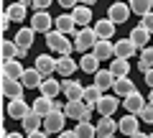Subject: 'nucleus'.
I'll return each mask as SVG.
<instances>
[{"instance_id": "nucleus-17", "label": "nucleus", "mask_w": 153, "mask_h": 138, "mask_svg": "<svg viewBox=\"0 0 153 138\" xmlns=\"http://www.w3.org/2000/svg\"><path fill=\"white\" fill-rule=\"evenodd\" d=\"M44 74L38 72L36 66H33V69H26V72H23V77H21V82H23V87L26 90H36V87H41V84H44Z\"/></svg>"}, {"instance_id": "nucleus-42", "label": "nucleus", "mask_w": 153, "mask_h": 138, "mask_svg": "<svg viewBox=\"0 0 153 138\" xmlns=\"http://www.w3.org/2000/svg\"><path fill=\"white\" fill-rule=\"evenodd\" d=\"M10 23H13V18L8 16V13H5V16H3V21H0V26H3V31H8V28H10Z\"/></svg>"}, {"instance_id": "nucleus-26", "label": "nucleus", "mask_w": 153, "mask_h": 138, "mask_svg": "<svg viewBox=\"0 0 153 138\" xmlns=\"http://www.w3.org/2000/svg\"><path fill=\"white\" fill-rule=\"evenodd\" d=\"M115 74L110 72V69H100L97 74H94V84H97L100 90H102V92H107V90H112V84H115Z\"/></svg>"}, {"instance_id": "nucleus-11", "label": "nucleus", "mask_w": 153, "mask_h": 138, "mask_svg": "<svg viewBox=\"0 0 153 138\" xmlns=\"http://www.w3.org/2000/svg\"><path fill=\"white\" fill-rule=\"evenodd\" d=\"M87 107L89 105H84V100H66V102H64V115L79 123V120H82V115L87 113Z\"/></svg>"}, {"instance_id": "nucleus-51", "label": "nucleus", "mask_w": 153, "mask_h": 138, "mask_svg": "<svg viewBox=\"0 0 153 138\" xmlns=\"http://www.w3.org/2000/svg\"><path fill=\"white\" fill-rule=\"evenodd\" d=\"M148 102H151V105H153V90H151V95H148Z\"/></svg>"}, {"instance_id": "nucleus-3", "label": "nucleus", "mask_w": 153, "mask_h": 138, "mask_svg": "<svg viewBox=\"0 0 153 138\" xmlns=\"http://www.w3.org/2000/svg\"><path fill=\"white\" fill-rule=\"evenodd\" d=\"M54 16H51L49 10H36L31 16V28L36 33H49V31H54Z\"/></svg>"}, {"instance_id": "nucleus-50", "label": "nucleus", "mask_w": 153, "mask_h": 138, "mask_svg": "<svg viewBox=\"0 0 153 138\" xmlns=\"http://www.w3.org/2000/svg\"><path fill=\"white\" fill-rule=\"evenodd\" d=\"M16 3H23V5H31L33 0H16Z\"/></svg>"}, {"instance_id": "nucleus-15", "label": "nucleus", "mask_w": 153, "mask_h": 138, "mask_svg": "<svg viewBox=\"0 0 153 138\" xmlns=\"http://www.w3.org/2000/svg\"><path fill=\"white\" fill-rule=\"evenodd\" d=\"M138 120H140V118L138 115H130V113H128L125 118H120V120H117V131L123 133V136H135V133H140V128H138Z\"/></svg>"}, {"instance_id": "nucleus-22", "label": "nucleus", "mask_w": 153, "mask_h": 138, "mask_svg": "<svg viewBox=\"0 0 153 138\" xmlns=\"http://www.w3.org/2000/svg\"><path fill=\"white\" fill-rule=\"evenodd\" d=\"M117 133V120L115 118H100L97 120V138H110Z\"/></svg>"}, {"instance_id": "nucleus-12", "label": "nucleus", "mask_w": 153, "mask_h": 138, "mask_svg": "<svg viewBox=\"0 0 153 138\" xmlns=\"http://www.w3.org/2000/svg\"><path fill=\"white\" fill-rule=\"evenodd\" d=\"M31 110L36 113V115H41V118H46V115H51V113L56 110V100H51V97H36L33 100V105H31Z\"/></svg>"}, {"instance_id": "nucleus-48", "label": "nucleus", "mask_w": 153, "mask_h": 138, "mask_svg": "<svg viewBox=\"0 0 153 138\" xmlns=\"http://www.w3.org/2000/svg\"><path fill=\"white\" fill-rule=\"evenodd\" d=\"M79 3H82V5H94L97 0H79Z\"/></svg>"}, {"instance_id": "nucleus-4", "label": "nucleus", "mask_w": 153, "mask_h": 138, "mask_svg": "<svg viewBox=\"0 0 153 138\" xmlns=\"http://www.w3.org/2000/svg\"><path fill=\"white\" fill-rule=\"evenodd\" d=\"M31 105H28L26 100H8V105H5V115L8 118H13V120H23V118H28L31 115Z\"/></svg>"}, {"instance_id": "nucleus-45", "label": "nucleus", "mask_w": 153, "mask_h": 138, "mask_svg": "<svg viewBox=\"0 0 153 138\" xmlns=\"http://www.w3.org/2000/svg\"><path fill=\"white\" fill-rule=\"evenodd\" d=\"M56 138H76V133H74V131H61Z\"/></svg>"}, {"instance_id": "nucleus-7", "label": "nucleus", "mask_w": 153, "mask_h": 138, "mask_svg": "<svg viewBox=\"0 0 153 138\" xmlns=\"http://www.w3.org/2000/svg\"><path fill=\"white\" fill-rule=\"evenodd\" d=\"M0 90H3V97L8 100H21L23 97V82L21 79H5L3 77V82H0Z\"/></svg>"}, {"instance_id": "nucleus-20", "label": "nucleus", "mask_w": 153, "mask_h": 138, "mask_svg": "<svg viewBox=\"0 0 153 138\" xmlns=\"http://www.w3.org/2000/svg\"><path fill=\"white\" fill-rule=\"evenodd\" d=\"M56 31L66 33V36H74L76 33V21L71 13H64V16H56Z\"/></svg>"}, {"instance_id": "nucleus-14", "label": "nucleus", "mask_w": 153, "mask_h": 138, "mask_svg": "<svg viewBox=\"0 0 153 138\" xmlns=\"http://www.w3.org/2000/svg\"><path fill=\"white\" fill-rule=\"evenodd\" d=\"M133 92H135V84H133L130 77H117V79H115V84H112V95H115V97L125 100L128 95H133Z\"/></svg>"}, {"instance_id": "nucleus-2", "label": "nucleus", "mask_w": 153, "mask_h": 138, "mask_svg": "<svg viewBox=\"0 0 153 138\" xmlns=\"http://www.w3.org/2000/svg\"><path fill=\"white\" fill-rule=\"evenodd\" d=\"M97 33H94V28H79V31L74 33V49L79 51V54H87L89 49H94V44H97Z\"/></svg>"}, {"instance_id": "nucleus-49", "label": "nucleus", "mask_w": 153, "mask_h": 138, "mask_svg": "<svg viewBox=\"0 0 153 138\" xmlns=\"http://www.w3.org/2000/svg\"><path fill=\"white\" fill-rule=\"evenodd\" d=\"M130 138H148V133H135V136H130Z\"/></svg>"}, {"instance_id": "nucleus-46", "label": "nucleus", "mask_w": 153, "mask_h": 138, "mask_svg": "<svg viewBox=\"0 0 153 138\" xmlns=\"http://www.w3.org/2000/svg\"><path fill=\"white\" fill-rule=\"evenodd\" d=\"M28 56V49H21V46H18V54H16V59H26Z\"/></svg>"}, {"instance_id": "nucleus-24", "label": "nucleus", "mask_w": 153, "mask_h": 138, "mask_svg": "<svg viewBox=\"0 0 153 138\" xmlns=\"http://www.w3.org/2000/svg\"><path fill=\"white\" fill-rule=\"evenodd\" d=\"M128 39L135 44V49H140V51H143V49L148 46V41H151V31H146L143 26H135V28L130 31V36H128Z\"/></svg>"}, {"instance_id": "nucleus-52", "label": "nucleus", "mask_w": 153, "mask_h": 138, "mask_svg": "<svg viewBox=\"0 0 153 138\" xmlns=\"http://www.w3.org/2000/svg\"><path fill=\"white\" fill-rule=\"evenodd\" d=\"M112 3H123V0H112Z\"/></svg>"}, {"instance_id": "nucleus-19", "label": "nucleus", "mask_w": 153, "mask_h": 138, "mask_svg": "<svg viewBox=\"0 0 153 138\" xmlns=\"http://www.w3.org/2000/svg\"><path fill=\"white\" fill-rule=\"evenodd\" d=\"M23 64L21 59H10V61H3V77L5 79H21L23 77Z\"/></svg>"}, {"instance_id": "nucleus-1", "label": "nucleus", "mask_w": 153, "mask_h": 138, "mask_svg": "<svg viewBox=\"0 0 153 138\" xmlns=\"http://www.w3.org/2000/svg\"><path fill=\"white\" fill-rule=\"evenodd\" d=\"M46 46L51 51H56V56H71V51H74V41H69L66 33L56 31V28L46 33Z\"/></svg>"}, {"instance_id": "nucleus-53", "label": "nucleus", "mask_w": 153, "mask_h": 138, "mask_svg": "<svg viewBox=\"0 0 153 138\" xmlns=\"http://www.w3.org/2000/svg\"><path fill=\"white\" fill-rule=\"evenodd\" d=\"M148 138H153V133H151V136H148Z\"/></svg>"}, {"instance_id": "nucleus-28", "label": "nucleus", "mask_w": 153, "mask_h": 138, "mask_svg": "<svg viewBox=\"0 0 153 138\" xmlns=\"http://www.w3.org/2000/svg\"><path fill=\"white\" fill-rule=\"evenodd\" d=\"M74 21H76V26H82V28H89V23H92V10H89V5H79L74 8Z\"/></svg>"}, {"instance_id": "nucleus-41", "label": "nucleus", "mask_w": 153, "mask_h": 138, "mask_svg": "<svg viewBox=\"0 0 153 138\" xmlns=\"http://www.w3.org/2000/svg\"><path fill=\"white\" fill-rule=\"evenodd\" d=\"M56 3H59L61 8H71V10H74V8L79 5V0H56Z\"/></svg>"}, {"instance_id": "nucleus-32", "label": "nucleus", "mask_w": 153, "mask_h": 138, "mask_svg": "<svg viewBox=\"0 0 153 138\" xmlns=\"http://www.w3.org/2000/svg\"><path fill=\"white\" fill-rule=\"evenodd\" d=\"M110 72H112L115 77H128V74H130V59H117V56H115V59L110 61Z\"/></svg>"}, {"instance_id": "nucleus-13", "label": "nucleus", "mask_w": 153, "mask_h": 138, "mask_svg": "<svg viewBox=\"0 0 153 138\" xmlns=\"http://www.w3.org/2000/svg\"><path fill=\"white\" fill-rule=\"evenodd\" d=\"M123 105H125V110L130 113V115H140V110L148 105V102H146V97H143V95L135 90L133 95H128V97L123 100Z\"/></svg>"}, {"instance_id": "nucleus-47", "label": "nucleus", "mask_w": 153, "mask_h": 138, "mask_svg": "<svg viewBox=\"0 0 153 138\" xmlns=\"http://www.w3.org/2000/svg\"><path fill=\"white\" fill-rule=\"evenodd\" d=\"M46 136H49V133H46V131H36V133H31V136H28V138H46Z\"/></svg>"}, {"instance_id": "nucleus-39", "label": "nucleus", "mask_w": 153, "mask_h": 138, "mask_svg": "<svg viewBox=\"0 0 153 138\" xmlns=\"http://www.w3.org/2000/svg\"><path fill=\"white\" fill-rule=\"evenodd\" d=\"M140 26L146 28V31H151V33H153V10H151V13H146V16L140 18Z\"/></svg>"}, {"instance_id": "nucleus-40", "label": "nucleus", "mask_w": 153, "mask_h": 138, "mask_svg": "<svg viewBox=\"0 0 153 138\" xmlns=\"http://www.w3.org/2000/svg\"><path fill=\"white\" fill-rule=\"evenodd\" d=\"M51 3H54V0H33V3H31V8H33V10H46V8H49Z\"/></svg>"}, {"instance_id": "nucleus-35", "label": "nucleus", "mask_w": 153, "mask_h": 138, "mask_svg": "<svg viewBox=\"0 0 153 138\" xmlns=\"http://www.w3.org/2000/svg\"><path fill=\"white\" fill-rule=\"evenodd\" d=\"M8 16H10L13 18V21H23V18H26V13H28V5H23V3H16V0H13V3H10V5H8Z\"/></svg>"}, {"instance_id": "nucleus-27", "label": "nucleus", "mask_w": 153, "mask_h": 138, "mask_svg": "<svg viewBox=\"0 0 153 138\" xmlns=\"http://www.w3.org/2000/svg\"><path fill=\"white\" fill-rule=\"evenodd\" d=\"M21 125H23V133H26V136H31V133H36V131H41V128H44V118L36 115V113H31L28 118H23V120H21Z\"/></svg>"}, {"instance_id": "nucleus-5", "label": "nucleus", "mask_w": 153, "mask_h": 138, "mask_svg": "<svg viewBox=\"0 0 153 138\" xmlns=\"http://www.w3.org/2000/svg\"><path fill=\"white\" fill-rule=\"evenodd\" d=\"M64 123H66L64 110H54L51 115L44 118V131H46V133H56V136H59V133L64 131Z\"/></svg>"}, {"instance_id": "nucleus-36", "label": "nucleus", "mask_w": 153, "mask_h": 138, "mask_svg": "<svg viewBox=\"0 0 153 138\" xmlns=\"http://www.w3.org/2000/svg\"><path fill=\"white\" fill-rule=\"evenodd\" d=\"M128 5H130V10H133V13H138V16L143 18L146 13H151V10H153V0H130Z\"/></svg>"}, {"instance_id": "nucleus-25", "label": "nucleus", "mask_w": 153, "mask_h": 138, "mask_svg": "<svg viewBox=\"0 0 153 138\" xmlns=\"http://www.w3.org/2000/svg\"><path fill=\"white\" fill-rule=\"evenodd\" d=\"M79 69H82V72H87V74H97L100 72V59L97 56L92 54V51H87V54L82 56V59H79Z\"/></svg>"}, {"instance_id": "nucleus-18", "label": "nucleus", "mask_w": 153, "mask_h": 138, "mask_svg": "<svg viewBox=\"0 0 153 138\" xmlns=\"http://www.w3.org/2000/svg\"><path fill=\"white\" fill-rule=\"evenodd\" d=\"M74 72H76V59L74 56H59V61H56V74L69 79Z\"/></svg>"}, {"instance_id": "nucleus-23", "label": "nucleus", "mask_w": 153, "mask_h": 138, "mask_svg": "<svg viewBox=\"0 0 153 138\" xmlns=\"http://www.w3.org/2000/svg\"><path fill=\"white\" fill-rule=\"evenodd\" d=\"M135 44H133L130 39H117V44H115V56L117 59H130V56H135Z\"/></svg>"}, {"instance_id": "nucleus-37", "label": "nucleus", "mask_w": 153, "mask_h": 138, "mask_svg": "<svg viewBox=\"0 0 153 138\" xmlns=\"http://www.w3.org/2000/svg\"><path fill=\"white\" fill-rule=\"evenodd\" d=\"M74 133H76V138H97V125H92V123H76Z\"/></svg>"}, {"instance_id": "nucleus-44", "label": "nucleus", "mask_w": 153, "mask_h": 138, "mask_svg": "<svg viewBox=\"0 0 153 138\" xmlns=\"http://www.w3.org/2000/svg\"><path fill=\"white\" fill-rule=\"evenodd\" d=\"M146 84L153 90V69H148V72H146Z\"/></svg>"}, {"instance_id": "nucleus-10", "label": "nucleus", "mask_w": 153, "mask_h": 138, "mask_svg": "<svg viewBox=\"0 0 153 138\" xmlns=\"http://www.w3.org/2000/svg\"><path fill=\"white\" fill-rule=\"evenodd\" d=\"M61 95H64L66 100H82L84 87H82V82H79V79L69 77V79H64V82H61Z\"/></svg>"}, {"instance_id": "nucleus-31", "label": "nucleus", "mask_w": 153, "mask_h": 138, "mask_svg": "<svg viewBox=\"0 0 153 138\" xmlns=\"http://www.w3.org/2000/svg\"><path fill=\"white\" fill-rule=\"evenodd\" d=\"M38 90H41V95H44V97H51V100H54L56 95H61V82H56L54 77H46L44 84H41Z\"/></svg>"}, {"instance_id": "nucleus-43", "label": "nucleus", "mask_w": 153, "mask_h": 138, "mask_svg": "<svg viewBox=\"0 0 153 138\" xmlns=\"http://www.w3.org/2000/svg\"><path fill=\"white\" fill-rule=\"evenodd\" d=\"M3 138H28V136H23V133H8V131H3Z\"/></svg>"}, {"instance_id": "nucleus-9", "label": "nucleus", "mask_w": 153, "mask_h": 138, "mask_svg": "<svg viewBox=\"0 0 153 138\" xmlns=\"http://www.w3.org/2000/svg\"><path fill=\"white\" fill-rule=\"evenodd\" d=\"M56 61H59V56H51V54H38L36 56V69L44 77H51V74H56Z\"/></svg>"}, {"instance_id": "nucleus-38", "label": "nucleus", "mask_w": 153, "mask_h": 138, "mask_svg": "<svg viewBox=\"0 0 153 138\" xmlns=\"http://www.w3.org/2000/svg\"><path fill=\"white\" fill-rule=\"evenodd\" d=\"M138 118H140L143 123H151V125H153V105H151V102L140 110V115H138Z\"/></svg>"}, {"instance_id": "nucleus-33", "label": "nucleus", "mask_w": 153, "mask_h": 138, "mask_svg": "<svg viewBox=\"0 0 153 138\" xmlns=\"http://www.w3.org/2000/svg\"><path fill=\"white\" fill-rule=\"evenodd\" d=\"M148 69H153V49L151 46H146V49L140 51V56H138V72L146 74Z\"/></svg>"}, {"instance_id": "nucleus-6", "label": "nucleus", "mask_w": 153, "mask_h": 138, "mask_svg": "<svg viewBox=\"0 0 153 138\" xmlns=\"http://www.w3.org/2000/svg\"><path fill=\"white\" fill-rule=\"evenodd\" d=\"M130 5H128V3H112V5L107 8V18L110 21L115 23V26H120V23H125L128 18H130Z\"/></svg>"}, {"instance_id": "nucleus-30", "label": "nucleus", "mask_w": 153, "mask_h": 138, "mask_svg": "<svg viewBox=\"0 0 153 138\" xmlns=\"http://www.w3.org/2000/svg\"><path fill=\"white\" fill-rule=\"evenodd\" d=\"M102 90L97 87V84H89V87H84V95H82V100H84V105H89V107H97V102L102 100Z\"/></svg>"}, {"instance_id": "nucleus-29", "label": "nucleus", "mask_w": 153, "mask_h": 138, "mask_svg": "<svg viewBox=\"0 0 153 138\" xmlns=\"http://www.w3.org/2000/svg\"><path fill=\"white\" fill-rule=\"evenodd\" d=\"M33 41H36V31H33L31 26H28V28H21V31L16 33V44L21 46V49H31Z\"/></svg>"}, {"instance_id": "nucleus-16", "label": "nucleus", "mask_w": 153, "mask_h": 138, "mask_svg": "<svg viewBox=\"0 0 153 138\" xmlns=\"http://www.w3.org/2000/svg\"><path fill=\"white\" fill-rule=\"evenodd\" d=\"M92 28H94V33H97L100 41H110V39L115 36V23L110 21V18H100Z\"/></svg>"}, {"instance_id": "nucleus-34", "label": "nucleus", "mask_w": 153, "mask_h": 138, "mask_svg": "<svg viewBox=\"0 0 153 138\" xmlns=\"http://www.w3.org/2000/svg\"><path fill=\"white\" fill-rule=\"evenodd\" d=\"M16 54H18V44L10 41V39H3V44H0V56H3V61L16 59Z\"/></svg>"}, {"instance_id": "nucleus-8", "label": "nucleus", "mask_w": 153, "mask_h": 138, "mask_svg": "<svg viewBox=\"0 0 153 138\" xmlns=\"http://www.w3.org/2000/svg\"><path fill=\"white\" fill-rule=\"evenodd\" d=\"M117 102H120V97H115V95H102V100L97 102L94 110L100 113V118H112L115 113H117Z\"/></svg>"}, {"instance_id": "nucleus-21", "label": "nucleus", "mask_w": 153, "mask_h": 138, "mask_svg": "<svg viewBox=\"0 0 153 138\" xmlns=\"http://www.w3.org/2000/svg\"><path fill=\"white\" fill-rule=\"evenodd\" d=\"M92 54L97 56L100 61H105V59L112 61V59H115V44H112V41H97L94 49H92Z\"/></svg>"}]
</instances>
